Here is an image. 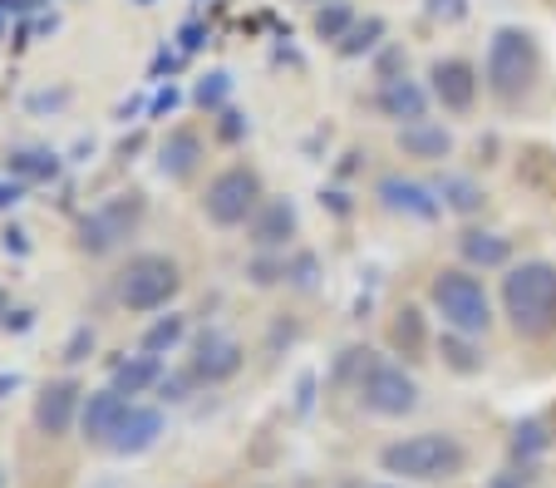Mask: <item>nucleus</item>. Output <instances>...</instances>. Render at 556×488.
<instances>
[{"label": "nucleus", "instance_id": "obj_1", "mask_svg": "<svg viewBox=\"0 0 556 488\" xmlns=\"http://www.w3.org/2000/svg\"><path fill=\"white\" fill-rule=\"evenodd\" d=\"M503 311L522 340L556 330V262H522L503 276Z\"/></svg>", "mask_w": 556, "mask_h": 488}, {"label": "nucleus", "instance_id": "obj_2", "mask_svg": "<svg viewBox=\"0 0 556 488\" xmlns=\"http://www.w3.org/2000/svg\"><path fill=\"white\" fill-rule=\"evenodd\" d=\"M542 75V50H536V35L522 25H503V30L488 40V60H483V79L493 89V99L517 104L527 89Z\"/></svg>", "mask_w": 556, "mask_h": 488}, {"label": "nucleus", "instance_id": "obj_3", "mask_svg": "<svg viewBox=\"0 0 556 488\" xmlns=\"http://www.w3.org/2000/svg\"><path fill=\"white\" fill-rule=\"evenodd\" d=\"M379 464H384V474L439 484V478L463 474L468 454H463V445L453 435H409V439H400V445H384Z\"/></svg>", "mask_w": 556, "mask_h": 488}, {"label": "nucleus", "instance_id": "obj_4", "mask_svg": "<svg viewBox=\"0 0 556 488\" xmlns=\"http://www.w3.org/2000/svg\"><path fill=\"white\" fill-rule=\"evenodd\" d=\"M429 301L433 311L443 316V326L448 330H463V336H483L488 326H493V301H488L483 281L468 272H458V266H448V272H439L429 281Z\"/></svg>", "mask_w": 556, "mask_h": 488}, {"label": "nucleus", "instance_id": "obj_5", "mask_svg": "<svg viewBox=\"0 0 556 488\" xmlns=\"http://www.w3.org/2000/svg\"><path fill=\"white\" fill-rule=\"evenodd\" d=\"M178 287H182L178 262H173V256H157V252H143L118 276V301H124L128 311H157L178 297Z\"/></svg>", "mask_w": 556, "mask_h": 488}, {"label": "nucleus", "instance_id": "obj_6", "mask_svg": "<svg viewBox=\"0 0 556 488\" xmlns=\"http://www.w3.org/2000/svg\"><path fill=\"white\" fill-rule=\"evenodd\" d=\"M138 223H143V198H138V192L104 198L89 217H79V252H89V256L114 252L124 237H134Z\"/></svg>", "mask_w": 556, "mask_h": 488}, {"label": "nucleus", "instance_id": "obj_7", "mask_svg": "<svg viewBox=\"0 0 556 488\" xmlns=\"http://www.w3.org/2000/svg\"><path fill=\"white\" fill-rule=\"evenodd\" d=\"M202 208H207V217L217 227H242L247 217H256V208H262V178H256V168H222L217 178L207 183V198H202Z\"/></svg>", "mask_w": 556, "mask_h": 488}, {"label": "nucleus", "instance_id": "obj_8", "mask_svg": "<svg viewBox=\"0 0 556 488\" xmlns=\"http://www.w3.org/2000/svg\"><path fill=\"white\" fill-rule=\"evenodd\" d=\"M359 400H365V410L384 414V420H400V414H414V404H419V385H414V375L394 361H365Z\"/></svg>", "mask_w": 556, "mask_h": 488}, {"label": "nucleus", "instance_id": "obj_9", "mask_svg": "<svg viewBox=\"0 0 556 488\" xmlns=\"http://www.w3.org/2000/svg\"><path fill=\"white\" fill-rule=\"evenodd\" d=\"M79 404H85V390H79L74 380L45 385V390L35 395V429H40V435H50V439L70 435V425L79 420Z\"/></svg>", "mask_w": 556, "mask_h": 488}, {"label": "nucleus", "instance_id": "obj_10", "mask_svg": "<svg viewBox=\"0 0 556 488\" xmlns=\"http://www.w3.org/2000/svg\"><path fill=\"white\" fill-rule=\"evenodd\" d=\"M429 79H433V99H439L448 114H468L472 99H478V70L468 60H433L429 64Z\"/></svg>", "mask_w": 556, "mask_h": 488}, {"label": "nucleus", "instance_id": "obj_11", "mask_svg": "<svg viewBox=\"0 0 556 488\" xmlns=\"http://www.w3.org/2000/svg\"><path fill=\"white\" fill-rule=\"evenodd\" d=\"M375 192H379V202H384L389 213L419 217V223H433V217H439V198H433V188H424V183L404 178V173H384Z\"/></svg>", "mask_w": 556, "mask_h": 488}, {"label": "nucleus", "instance_id": "obj_12", "mask_svg": "<svg viewBox=\"0 0 556 488\" xmlns=\"http://www.w3.org/2000/svg\"><path fill=\"white\" fill-rule=\"evenodd\" d=\"M157 435H163V410H148V404H128L124 420H118V429L109 435V449L114 454H143V449L157 445Z\"/></svg>", "mask_w": 556, "mask_h": 488}, {"label": "nucleus", "instance_id": "obj_13", "mask_svg": "<svg viewBox=\"0 0 556 488\" xmlns=\"http://www.w3.org/2000/svg\"><path fill=\"white\" fill-rule=\"evenodd\" d=\"M242 371V346L231 336H217V330H207V336L198 340V355H192V380H231V375Z\"/></svg>", "mask_w": 556, "mask_h": 488}, {"label": "nucleus", "instance_id": "obj_14", "mask_svg": "<svg viewBox=\"0 0 556 488\" xmlns=\"http://www.w3.org/2000/svg\"><path fill=\"white\" fill-rule=\"evenodd\" d=\"M128 400L109 385V390H94L85 395V404H79V429H85V439H94V445H109V435L118 429V420H124Z\"/></svg>", "mask_w": 556, "mask_h": 488}, {"label": "nucleus", "instance_id": "obj_15", "mask_svg": "<svg viewBox=\"0 0 556 488\" xmlns=\"http://www.w3.org/2000/svg\"><path fill=\"white\" fill-rule=\"evenodd\" d=\"M379 114L384 118H400V124H424V109H429V95H424L414 79H384L375 95Z\"/></svg>", "mask_w": 556, "mask_h": 488}, {"label": "nucleus", "instance_id": "obj_16", "mask_svg": "<svg viewBox=\"0 0 556 488\" xmlns=\"http://www.w3.org/2000/svg\"><path fill=\"white\" fill-rule=\"evenodd\" d=\"M295 233V202L291 198H271V202H262L256 208V217H252V242L256 247H281L286 237Z\"/></svg>", "mask_w": 556, "mask_h": 488}, {"label": "nucleus", "instance_id": "obj_17", "mask_svg": "<svg viewBox=\"0 0 556 488\" xmlns=\"http://www.w3.org/2000/svg\"><path fill=\"white\" fill-rule=\"evenodd\" d=\"M400 149L409 153V159H424V163H443L453 153V134L443 124H404L400 128Z\"/></svg>", "mask_w": 556, "mask_h": 488}, {"label": "nucleus", "instance_id": "obj_18", "mask_svg": "<svg viewBox=\"0 0 556 488\" xmlns=\"http://www.w3.org/2000/svg\"><path fill=\"white\" fill-rule=\"evenodd\" d=\"M198 159H202V138L192 128H173L163 138V149H157V168L168 173V178H188L198 168Z\"/></svg>", "mask_w": 556, "mask_h": 488}, {"label": "nucleus", "instance_id": "obj_19", "mask_svg": "<svg viewBox=\"0 0 556 488\" xmlns=\"http://www.w3.org/2000/svg\"><path fill=\"white\" fill-rule=\"evenodd\" d=\"M458 252L468 256L472 266H507L513 242H507L503 233H478V227H468V233L458 237Z\"/></svg>", "mask_w": 556, "mask_h": 488}, {"label": "nucleus", "instance_id": "obj_20", "mask_svg": "<svg viewBox=\"0 0 556 488\" xmlns=\"http://www.w3.org/2000/svg\"><path fill=\"white\" fill-rule=\"evenodd\" d=\"M5 173L21 183H50L54 173H60V159H54L50 149H15L11 163H5Z\"/></svg>", "mask_w": 556, "mask_h": 488}, {"label": "nucleus", "instance_id": "obj_21", "mask_svg": "<svg viewBox=\"0 0 556 488\" xmlns=\"http://www.w3.org/2000/svg\"><path fill=\"white\" fill-rule=\"evenodd\" d=\"M439 355H443V365H448V371H458V375L483 371V355L472 351V336H463V330H443Z\"/></svg>", "mask_w": 556, "mask_h": 488}, {"label": "nucleus", "instance_id": "obj_22", "mask_svg": "<svg viewBox=\"0 0 556 488\" xmlns=\"http://www.w3.org/2000/svg\"><path fill=\"white\" fill-rule=\"evenodd\" d=\"M157 375H163V371H157V355L118 361V365H114V390H118V395H138V390H148Z\"/></svg>", "mask_w": 556, "mask_h": 488}, {"label": "nucleus", "instance_id": "obj_23", "mask_svg": "<svg viewBox=\"0 0 556 488\" xmlns=\"http://www.w3.org/2000/svg\"><path fill=\"white\" fill-rule=\"evenodd\" d=\"M389 336H394V351H404L409 361H419V355H424V316L414 306H404L400 316H394Z\"/></svg>", "mask_w": 556, "mask_h": 488}, {"label": "nucleus", "instance_id": "obj_24", "mask_svg": "<svg viewBox=\"0 0 556 488\" xmlns=\"http://www.w3.org/2000/svg\"><path fill=\"white\" fill-rule=\"evenodd\" d=\"M439 198L448 202L453 213H478V208H483V188H478L472 178H458V173H443Z\"/></svg>", "mask_w": 556, "mask_h": 488}, {"label": "nucleus", "instance_id": "obj_25", "mask_svg": "<svg viewBox=\"0 0 556 488\" xmlns=\"http://www.w3.org/2000/svg\"><path fill=\"white\" fill-rule=\"evenodd\" d=\"M350 25H355V11H350L345 0H326V5H320V11H315V35H320V40H345L350 35Z\"/></svg>", "mask_w": 556, "mask_h": 488}, {"label": "nucleus", "instance_id": "obj_26", "mask_svg": "<svg viewBox=\"0 0 556 488\" xmlns=\"http://www.w3.org/2000/svg\"><path fill=\"white\" fill-rule=\"evenodd\" d=\"M379 40H384V21H379V15H369V21H355V25H350V35L336 45V50L345 54V60H355V54H369V50H375Z\"/></svg>", "mask_w": 556, "mask_h": 488}, {"label": "nucleus", "instance_id": "obj_27", "mask_svg": "<svg viewBox=\"0 0 556 488\" xmlns=\"http://www.w3.org/2000/svg\"><path fill=\"white\" fill-rule=\"evenodd\" d=\"M182 330H188V321L182 316H163V321H153L148 326V336H143V355H163V351H173L182 340Z\"/></svg>", "mask_w": 556, "mask_h": 488}, {"label": "nucleus", "instance_id": "obj_28", "mask_svg": "<svg viewBox=\"0 0 556 488\" xmlns=\"http://www.w3.org/2000/svg\"><path fill=\"white\" fill-rule=\"evenodd\" d=\"M546 449V429H542V420H522V425L513 429V459L517 464H532L536 454Z\"/></svg>", "mask_w": 556, "mask_h": 488}, {"label": "nucleus", "instance_id": "obj_29", "mask_svg": "<svg viewBox=\"0 0 556 488\" xmlns=\"http://www.w3.org/2000/svg\"><path fill=\"white\" fill-rule=\"evenodd\" d=\"M227 89H231V79L222 75V70H212V75L198 85V104H202V109H217L222 99H227Z\"/></svg>", "mask_w": 556, "mask_h": 488}, {"label": "nucleus", "instance_id": "obj_30", "mask_svg": "<svg viewBox=\"0 0 556 488\" xmlns=\"http://www.w3.org/2000/svg\"><path fill=\"white\" fill-rule=\"evenodd\" d=\"M89 351H94V330H89V326H79V330H74V336H70V346H64V361H70V365H79Z\"/></svg>", "mask_w": 556, "mask_h": 488}, {"label": "nucleus", "instance_id": "obj_31", "mask_svg": "<svg viewBox=\"0 0 556 488\" xmlns=\"http://www.w3.org/2000/svg\"><path fill=\"white\" fill-rule=\"evenodd\" d=\"M429 15L433 21H463V15H468V5H463V0H429Z\"/></svg>", "mask_w": 556, "mask_h": 488}, {"label": "nucleus", "instance_id": "obj_32", "mask_svg": "<svg viewBox=\"0 0 556 488\" xmlns=\"http://www.w3.org/2000/svg\"><path fill=\"white\" fill-rule=\"evenodd\" d=\"M400 70H404V50H400V45L379 54V79H404Z\"/></svg>", "mask_w": 556, "mask_h": 488}, {"label": "nucleus", "instance_id": "obj_33", "mask_svg": "<svg viewBox=\"0 0 556 488\" xmlns=\"http://www.w3.org/2000/svg\"><path fill=\"white\" fill-rule=\"evenodd\" d=\"M21 202V178H0V213Z\"/></svg>", "mask_w": 556, "mask_h": 488}, {"label": "nucleus", "instance_id": "obj_34", "mask_svg": "<svg viewBox=\"0 0 556 488\" xmlns=\"http://www.w3.org/2000/svg\"><path fill=\"white\" fill-rule=\"evenodd\" d=\"M252 276L262 281V287H271L276 276H286V266H276V262H256V266H252Z\"/></svg>", "mask_w": 556, "mask_h": 488}, {"label": "nucleus", "instance_id": "obj_35", "mask_svg": "<svg viewBox=\"0 0 556 488\" xmlns=\"http://www.w3.org/2000/svg\"><path fill=\"white\" fill-rule=\"evenodd\" d=\"M242 114H222V138H242Z\"/></svg>", "mask_w": 556, "mask_h": 488}, {"label": "nucleus", "instance_id": "obj_36", "mask_svg": "<svg viewBox=\"0 0 556 488\" xmlns=\"http://www.w3.org/2000/svg\"><path fill=\"white\" fill-rule=\"evenodd\" d=\"M0 242H5V252H15V256H25V233H21V227H11V233L0 237Z\"/></svg>", "mask_w": 556, "mask_h": 488}, {"label": "nucleus", "instance_id": "obj_37", "mask_svg": "<svg viewBox=\"0 0 556 488\" xmlns=\"http://www.w3.org/2000/svg\"><path fill=\"white\" fill-rule=\"evenodd\" d=\"M182 390H188V380H178V375L163 380V400H182Z\"/></svg>", "mask_w": 556, "mask_h": 488}, {"label": "nucleus", "instance_id": "obj_38", "mask_svg": "<svg viewBox=\"0 0 556 488\" xmlns=\"http://www.w3.org/2000/svg\"><path fill=\"white\" fill-rule=\"evenodd\" d=\"M30 326V311H15V316H5V330H25Z\"/></svg>", "mask_w": 556, "mask_h": 488}, {"label": "nucleus", "instance_id": "obj_39", "mask_svg": "<svg viewBox=\"0 0 556 488\" xmlns=\"http://www.w3.org/2000/svg\"><path fill=\"white\" fill-rule=\"evenodd\" d=\"M173 104H178V89L168 85V89H163V95H157V104H153V109H173Z\"/></svg>", "mask_w": 556, "mask_h": 488}, {"label": "nucleus", "instance_id": "obj_40", "mask_svg": "<svg viewBox=\"0 0 556 488\" xmlns=\"http://www.w3.org/2000/svg\"><path fill=\"white\" fill-rule=\"evenodd\" d=\"M15 385H21V380H15V375H5V380H0V400H5V395H11Z\"/></svg>", "mask_w": 556, "mask_h": 488}, {"label": "nucleus", "instance_id": "obj_41", "mask_svg": "<svg viewBox=\"0 0 556 488\" xmlns=\"http://www.w3.org/2000/svg\"><path fill=\"white\" fill-rule=\"evenodd\" d=\"M493 488H522V484H513L507 474H497V478H493Z\"/></svg>", "mask_w": 556, "mask_h": 488}, {"label": "nucleus", "instance_id": "obj_42", "mask_svg": "<svg viewBox=\"0 0 556 488\" xmlns=\"http://www.w3.org/2000/svg\"><path fill=\"white\" fill-rule=\"evenodd\" d=\"M5 311H11V297H5V291H0V321H5Z\"/></svg>", "mask_w": 556, "mask_h": 488}, {"label": "nucleus", "instance_id": "obj_43", "mask_svg": "<svg viewBox=\"0 0 556 488\" xmlns=\"http://www.w3.org/2000/svg\"><path fill=\"white\" fill-rule=\"evenodd\" d=\"M375 488H394V484H375Z\"/></svg>", "mask_w": 556, "mask_h": 488}, {"label": "nucleus", "instance_id": "obj_44", "mask_svg": "<svg viewBox=\"0 0 556 488\" xmlns=\"http://www.w3.org/2000/svg\"><path fill=\"white\" fill-rule=\"evenodd\" d=\"M0 30H5V21H0Z\"/></svg>", "mask_w": 556, "mask_h": 488}, {"label": "nucleus", "instance_id": "obj_45", "mask_svg": "<svg viewBox=\"0 0 556 488\" xmlns=\"http://www.w3.org/2000/svg\"><path fill=\"white\" fill-rule=\"evenodd\" d=\"M315 5H320V0H315Z\"/></svg>", "mask_w": 556, "mask_h": 488}]
</instances>
